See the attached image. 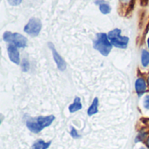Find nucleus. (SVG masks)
<instances>
[{
	"label": "nucleus",
	"instance_id": "1",
	"mask_svg": "<svg viewBox=\"0 0 149 149\" xmlns=\"http://www.w3.org/2000/svg\"><path fill=\"white\" fill-rule=\"evenodd\" d=\"M54 120L55 117L53 115L45 117L39 116L37 118H29L26 121V127L31 132L34 134H38L44 128L49 127L53 122Z\"/></svg>",
	"mask_w": 149,
	"mask_h": 149
},
{
	"label": "nucleus",
	"instance_id": "2",
	"mask_svg": "<svg viewBox=\"0 0 149 149\" xmlns=\"http://www.w3.org/2000/svg\"><path fill=\"white\" fill-rule=\"evenodd\" d=\"M93 47L94 49L99 51L103 56H107L112 51L113 45L110 42L107 34L98 33L93 42Z\"/></svg>",
	"mask_w": 149,
	"mask_h": 149
},
{
	"label": "nucleus",
	"instance_id": "3",
	"mask_svg": "<svg viewBox=\"0 0 149 149\" xmlns=\"http://www.w3.org/2000/svg\"><path fill=\"white\" fill-rule=\"evenodd\" d=\"M107 36H108L110 42L114 46H116L118 48H121V49H125L127 47L129 38H128V37L121 36V31L120 29H114V30L109 31Z\"/></svg>",
	"mask_w": 149,
	"mask_h": 149
},
{
	"label": "nucleus",
	"instance_id": "4",
	"mask_svg": "<svg viewBox=\"0 0 149 149\" xmlns=\"http://www.w3.org/2000/svg\"><path fill=\"white\" fill-rule=\"evenodd\" d=\"M3 38L5 42L12 44L19 48H24L27 45L26 38L19 33H17V32L12 33L10 31H5L3 33Z\"/></svg>",
	"mask_w": 149,
	"mask_h": 149
},
{
	"label": "nucleus",
	"instance_id": "5",
	"mask_svg": "<svg viewBox=\"0 0 149 149\" xmlns=\"http://www.w3.org/2000/svg\"><path fill=\"white\" fill-rule=\"evenodd\" d=\"M41 28H42L41 21L37 17H31L28 21L27 24L24 26V31L27 34H29L32 37H35V36H38L39 34Z\"/></svg>",
	"mask_w": 149,
	"mask_h": 149
},
{
	"label": "nucleus",
	"instance_id": "6",
	"mask_svg": "<svg viewBox=\"0 0 149 149\" xmlns=\"http://www.w3.org/2000/svg\"><path fill=\"white\" fill-rule=\"evenodd\" d=\"M48 45H49V47L51 48V50H52V52L53 58H54V60H55V62H56V64H57L58 68L60 71L65 70V68H66V63H65V61L63 59V58L58 54V52L56 51V49H55L53 44H52V43H49Z\"/></svg>",
	"mask_w": 149,
	"mask_h": 149
},
{
	"label": "nucleus",
	"instance_id": "7",
	"mask_svg": "<svg viewBox=\"0 0 149 149\" xmlns=\"http://www.w3.org/2000/svg\"><path fill=\"white\" fill-rule=\"evenodd\" d=\"M7 52H8V55L10 59L15 63L16 65H19L20 63V57H19V52L17 50V47L12 44H10L8 45L7 48Z\"/></svg>",
	"mask_w": 149,
	"mask_h": 149
},
{
	"label": "nucleus",
	"instance_id": "8",
	"mask_svg": "<svg viewBox=\"0 0 149 149\" xmlns=\"http://www.w3.org/2000/svg\"><path fill=\"white\" fill-rule=\"evenodd\" d=\"M146 88H147V84H146V81L142 79V78H140L136 80L135 82V89H136V92L139 95H141L145 91H146Z\"/></svg>",
	"mask_w": 149,
	"mask_h": 149
},
{
	"label": "nucleus",
	"instance_id": "9",
	"mask_svg": "<svg viewBox=\"0 0 149 149\" xmlns=\"http://www.w3.org/2000/svg\"><path fill=\"white\" fill-rule=\"evenodd\" d=\"M95 3L96 4H99L100 10L101 11V13H103V14H108V13L111 12V7H110V5L107 3H106L105 1H103V0H98V1L95 2Z\"/></svg>",
	"mask_w": 149,
	"mask_h": 149
},
{
	"label": "nucleus",
	"instance_id": "10",
	"mask_svg": "<svg viewBox=\"0 0 149 149\" xmlns=\"http://www.w3.org/2000/svg\"><path fill=\"white\" fill-rule=\"evenodd\" d=\"M82 108V105L80 102V99L79 97H76L74 99V101L72 105H70L69 107V111L70 113H75L79 110H80Z\"/></svg>",
	"mask_w": 149,
	"mask_h": 149
},
{
	"label": "nucleus",
	"instance_id": "11",
	"mask_svg": "<svg viewBox=\"0 0 149 149\" xmlns=\"http://www.w3.org/2000/svg\"><path fill=\"white\" fill-rule=\"evenodd\" d=\"M51 143L52 141L45 142L42 140H38L32 145L31 149H47L51 146Z\"/></svg>",
	"mask_w": 149,
	"mask_h": 149
},
{
	"label": "nucleus",
	"instance_id": "12",
	"mask_svg": "<svg viewBox=\"0 0 149 149\" xmlns=\"http://www.w3.org/2000/svg\"><path fill=\"white\" fill-rule=\"evenodd\" d=\"M98 106H99V100L98 98H95L91 105V107L88 108V111H87V114L89 116H92L95 113H98Z\"/></svg>",
	"mask_w": 149,
	"mask_h": 149
},
{
	"label": "nucleus",
	"instance_id": "13",
	"mask_svg": "<svg viewBox=\"0 0 149 149\" xmlns=\"http://www.w3.org/2000/svg\"><path fill=\"white\" fill-rule=\"evenodd\" d=\"M141 63L143 66H148L149 65V52L146 50L142 51L141 54Z\"/></svg>",
	"mask_w": 149,
	"mask_h": 149
},
{
	"label": "nucleus",
	"instance_id": "14",
	"mask_svg": "<svg viewBox=\"0 0 149 149\" xmlns=\"http://www.w3.org/2000/svg\"><path fill=\"white\" fill-rule=\"evenodd\" d=\"M21 66L24 72H27L29 70V62L26 58H24L22 63H21Z\"/></svg>",
	"mask_w": 149,
	"mask_h": 149
},
{
	"label": "nucleus",
	"instance_id": "15",
	"mask_svg": "<svg viewBox=\"0 0 149 149\" xmlns=\"http://www.w3.org/2000/svg\"><path fill=\"white\" fill-rule=\"evenodd\" d=\"M70 134H71V136H72V138H79V135L77 130H76L74 127H72V130H71V132H70Z\"/></svg>",
	"mask_w": 149,
	"mask_h": 149
},
{
	"label": "nucleus",
	"instance_id": "16",
	"mask_svg": "<svg viewBox=\"0 0 149 149\" xmlns=\"http://www.w3.org/2000/svg\"><path fill=\"white\" fill-rule=\"evenodd\" d=\"M21 2H22V0H8V3L13 6H17V5L20 4Z\"/></svg>",
	"mask_w": 149,
	"mask_h": 149
},
{
	"label": "nucleus",
	"instance_id": "17",
	"mask_svg": "<svg viewBox=\"0 0 149 149\" xmlns=\"http://www.w3.org/2000/svg\"><path fill=\"white\" fill-rule=\"evenodd\" d=\"M144 105H145V107H146L147 109H149V95H148V96L145 98Z\"/></svg>",
	"mask_w": 149,
	"mask_h": 149
},
{
	"label": "nucleus",
	"instance_id": "18",
	"mask_svg": "<svg viewBox=\"0 0 149 149\" xmlns=\"http://www.w3.org/2000/svg\"><path fill=\"white\" fill-rule=\"evenodd\" d=\"M122 4H128L131 0H120Z\"/></svg>",
	"mask_w": 149,
	"mask_h": 149
},
{
	"label": "nucleus",
	"instance_id": "19",
	"mask_svg": "<svg viewBox=\"0 0 149 149\" xmlns=\"http://www.w3.org/2000/svg\"><path fill=\"white\" fill-rule=\"evenodd\" d=\"M147 143H148V148H149V138L148 139V141H147Z\"/></svg>",
	"mask_w": 149,
	"mask_h": 149
},
{
	"label": "nucleus",
	"instance_id": "20",
	"mask_svg": "<svg viewBox=\"0 0 149 149\" xmlns=\"http://www.w3.org/2000/svg\"><path fill=\"white\" fill-rule=\"evenodd\" d=\"M148 47H149V38H148Z\"/></svg>",
	"mask_w": 149,
	"mask_h": 149
},
{
	"label": "nucleus",
	"instance_id": "21",
	"mask_svg": "<svg viewBox=\"0 0 149 149\" xmlns=\"http://www.w3.org/2000/svg\"><path fill=\"white\" fill-rule=\"evenodd\" d=\"M141 149H146V148H141Z\"/></svg>",
	"mask_w": 149,
	"mask_h": 149
},
{
	"label": "nucleus",
	"instance_id": "22",
	"mask_svg": "<svg viewBox=\"0 0 149 149\" xmlns=\"http://www.w3.org/2000/svg\"><path fill=\"white\" fill-rule=\"evenodd\" d=\"M148 84H149V78H148Z\"/></svg>",
	"mask_w": 149,
	"mask_h": 149
}]
</instances>
